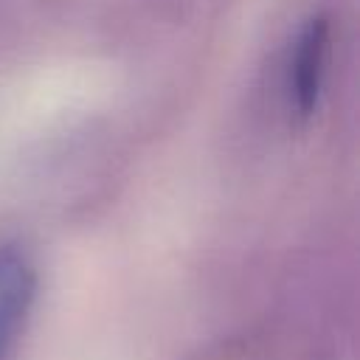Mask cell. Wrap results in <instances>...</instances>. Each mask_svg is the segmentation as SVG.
<instances>
[{
  "mask_svg": "<svg viewBox=\"0 0 360 360\" xmlns=\"http://www.w3.org/2000/svg\"><path fill=\"white\" fill-rule=\"evenodd\" d=\"M329 51H332V25L323 14L309 17L287 59V76H284V96H287V110L292 124L307 127L323 96L326 84V70H329Z\"/></svg>",
  "mask_w": 360,
  "mask_h": 360,
  "instance_id": "1",
  "label": "cell"
},
{
  "mask_svg": "<svg viewBox=\"0 0 360 360\" xmlns=\"http://www.w3.org/2000/svg\"><path fill=\"white\" fill-rule=\"evenodd\" d=\"M37 298V270L31 259L14 248H0V360H11L25 332Z\"/></svg>",
  "mask_w": 360,
  "mask_h": 360,
  "instance_id": "2",
  "label": "cell"
}]
</instances>
